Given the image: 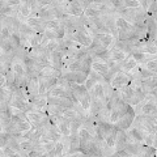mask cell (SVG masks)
<instances>
[{
	"label": "cell",
	"instance_id": "obj_1",
	"mask_svg": "<svg viewBox=\"0 0 157 157\" xmlns=\"http://www.w3.org/2000/svg\"><path fill=\"white\" fill-rule=\"evenodd\" d=\"M135 117H136L135 111H134V109H132V106H130L128 111H127L123 117H121L119 119H118V122L114 124V127H115V128H118V130H124V131L128 130L130 127L132 126V123H134Z\"/></svg>",
	"mask_w": 157,
	"mask_h": 157
},
{
	"label": "cell",
	"instance_id": "obj_2",
	"mask_svg": "<svg viewBox=\"0 0 157 157\" xmlns=\"http://www.w3.org/2000/svg\"><path fill=\"white\" fill-rule=\"evenodd\" d=\"M130 81H131V78L128 77V75L124 72H122L119 71L118 73H115V76L111 78V81H110V85L114 88V89H121L122 86H124L127 84H130Z\"/></svg>",
	"mask_w": 157,
	"mask_h": 157
},
{
	"label": "cell",
	"instance_id": "obj_3",
	"mask_svg": "<svg viewBox=\"0 0 157 157\" xmlns=\"http://www.w3.org/2000/svg\"><path fill=\"white\" fill-rule=\"evenodd\" d=\"M12 70L14 72V75H16V81H20L22 80V78L28 77L26 75V66L25 63H24L22 60H20V59H13L12 62Z\"/></svg>",
	"mask_w": 157,
	"mask_h": 157
},
{
	"label": "cell",
	"instance_id": "obj_4",
	"mask_svg": "<svg viewBox=\"0 0 157 157\" xmlns=\"http://www.w3.org/2000/svg\"><path fill=\"white\" fill-rule=\"evenodd\" d=\"M126 132H127V136H128V141H135V143H140V144H143L144 136L147 135V132L141 131L139 127H136L134 124L128 130H126Z\"/></svg>",
	"mask_w": 157,
	"mask_h": 157
},
{
	"label": "cell",
	"instance_id": "obj_5",
	"mask_svg": "<svg viewBox=\"0 0 157 157\" xmlns=\"http://www.w3.org/2000/svg\"><path fill=\"white\" fill-rule=\"evenodd\" d=\"M140 114L152 115V117L157 115V101L156 100H151V101L143 100V105H141V109H140Z\"/></svg>",
	"mask_w": 157,
	"mask_h": 157
},
{
	"label": "cell",
	"instance_id": "obj_6",
	"mask_svg": "<svg viewBox=\"0 0 157 157\" xmlns=\"http://www.w3.org/2000/svg\"><path fill=\"white\" fill-rule=\"evenodd\" d=\"M128 143V136L124 130H118L117 128V137H115V151L123 149L124 145Z\"/></svg>",
	"mask_w": 157,
	"mask_h": 157
},
{
	"label": "cell",
	"instance_id": "obj_7",
	"mask_svg": "<svg viewBox=\"0 0 157 157\" xmlns=\"http://www.w3.org/2000/svg\"><path fill=\"white\" fill-rule=\"evenodd\" d=\"M96 38L100 41V43L102 46H104L105 48H107V50H110V48L114 47L115 41H117L111 34H97Z\"/></svg>",
	"mask_w": 157,
	"mask_h": 157
},
{
	"label": "cell",
	"instance_id": "obj_8",
	"mask_svg": "<svg viewBox=\"0 0 157 157\" xmlns=\"http://www.w3.org/2000/svg\"><path fill=\"white\" fill-rule=\"evenodd\" d=\"M47 115H48L47 113H43V111H39V110H37V111H28L26 113V118L30 121L32 124H36V126L41 123V122L45 119Z\"/></svg>",
	"mask_w": 157,
	"mask_h": 157
},
{
	"label": "cell",
	"instance_id": "obj_9",
	"mask_svg": "<svg viewBox=\"0 0 157 157\" xmlns=\"http://www.w3.org/2000/svg\"><path fill=\"white\" fill-rule=\"evenodd\" d=\"M136 66H137L136 60L131 55H128L127 58H124L123 60H122V63H121V71L124 72V73H128V72H131L132 70H134Z\"/></svg>",
	"mask_w": 157,
	"mask_h": 157
},
{
	"label": "cell",
	"instance_id": "obj_10",
	"mask_svg": "<svg viewBox=\"0 0 157 157\" xmlns=\"http://www.w3.org/2000/svg\"><path fill=\"white\" fill-rule=\"evenodd\" d=\"M90 68L93 71H96L97 73H100L102 77H105L110 71V68H109V66H107L106 62H92Z\"/></svg>",
	"mask_w": 157,
	"mask_h": 157
},
{
	"label": "cell",
	"instance_id": "obj_11",
	"mask_svg": "<svg viewBox=\"0 0 157 157\" xmlns=\"http://www.w3.org/2000/svg\"><path fill=\"white\" fill-rule=\"evenodd\" d=\"M62 76V70L52 67V66H47L39 72V77H60Z\"/></svg>",
	"mask_w": 157,
	"mask_h": 157
},
{
	"label": "cell",
	"instance_id": "obj_12",
	"mask_svg": "<svg viewBox=\"0 0 157 157\" xmlns=\"http://www.w3.org/2000/svg\"><path fill=\"white\" fill-rule=\"evenodd\" d=\"M70 122H71V121H68V119H66V118L60 117V119H59L58 124H55V126L58 127L59 132H60L63 136H70V134H71V130H70Z\"/></svg>",
	"mask_w": 157,
	"mask_h": 157
},
{
	"label": "cell",
	"instance_id": "obj_13",
	"mask_svg": "<svg viewBox=\"0 0 157 157\" xmlns=\"http://www.w3.org/2000/svg\"><path fill=\"white\" fill-rule=\"evenodd\" d=\"M89 94L92 98H98V100H102L105 102V100H104V84L96 82L94 86L89 90Z\"/></svg>",
	"mask_w": 157,
	"mask_h": 157
},
{
	"label": "cell",
	"instance_id": "obj_14",
	"mask_svg": "<svg viewBox=\"0 0 157 157\" xmlns=\"http://www.w3.org/2000/svg\"><path fill=\"white\" fill-rule=\"evenodd\" d=\"M34 106H36V109L39 110V111H43V113H47V96H38L36 97V100L33 101Z\"/></svg>",
	"mask_w": 157,
	"mask_h": 157
},
{
	"label": "cell",
	"instance_id": "obj_15",
	"mask_svg": "<svg viewBox=\"0 0 157 157\" xmlns=\"http://www.w3.org/2000/svg\"><path fill=\"white\" fill-rule=\"evenodd\" d=\"M115 137H117V128L115 127H113V130L105 136V139H104L106 145L109 147V148L114 149V151H115Z\"/></svg>",
	"mask_w": 157,
	"mask_h": 157
},
{
	"label": "cell",
	"instance_id": "obj_16",
	"mask_svg": "<svg viewBox=\"0 0 157 157\" xmlns=\"http://www.w3.org/2000/svg\"><path fill=\"white\" fill-rule=\"evenodd\" d=\"M110 58H109V60H114L117 63H121L122 60H123L124 58H127L128 55H126L124 52H122L119 50H115V48H110Z\"/></svg>",
	"mask_w": 157,
	"mask_h": 157
},
{
	"label": "cell",
	"instance_id": "obj_17",
	"mask_svg": "<svg viewBox=\"0 0 157 157\" xmlns=\"http://www.w3.org/2000/svg\"><path fill=\"white\" fill-rule=\"evenodd\" d=\"M64 107L59 106V105H54V104H48L47 105V114L48 115H55V117H62Z\"/></svg>",
	"mask_w": 157,
	"mask_h": 157
},
{
	"label": "cell",
	"instance_id": "obj_18",
	"mask_svg": "<svg viewBox=\"0 0 157 157\" xmlns=\"http://www.w3.org/2000/svg\"><path fill=\"white\" fill-rule=\"evenodd\" d=\"M63 118H66V119L68 121H77V119H82V118L80 117V114L75 110V109H64V111H63L62 114Z\"/></svg>",
	"mask_w": 157,
	"mask_h": 157
},
{
	"label": "cell",
	"instance_id": "obj_19",
	"mask_svg": "<svg viewBox=\"0 0 157 157\" xmlns=\"http://www.w3.org/2000/svg\"><path fill=\"white\" fill-rule=\"evenodd\" d=\"M84 16L86 18H90V20H98V18L102 17V13L98 11V9L89 7V8H86L85 11H84Z\"/></svg>",
	"mask_w": 157,
	"mask_h": 157
},
{
	"label": "cell",
	"instance_id": "obj_20",
	"mask_svg": "<svg viewBox=\"0 0 157 157\" xmlns=\"http://www.w3.org/2000/svg\"><path fill=\"white\" fill-rule=\"evenodd\" d=\"M18 33L22 34V36H26V37H29V38L37 34V32L34 30L32 26H29L28 24H21V25H20V29H18Z\"/></svg>",
	"mask_w": 157,
	"mask_h": 157
},
{
	"label": "cell",
	"instance_id": "obj_21",
	"mask_svg": "<svg viewBox=\"0 0 157 157\" xmlns=\"http://www.w3.org/2000/svg\"><path fill=\"white\" fill-rule=\"evenodd\" d=\"M32 127H33V124L30 123V121H29V119H26V121H21L20 123H16V128H17L20 132H22L24 135H25L28 131H30V130H32Z\"/></svg>",
	"mask_w": 157,
	"mask_h": 157
},
{
	"label": "cell",
	"instance_id": "obj_22",
	"mask_svg": "<svg viewBox=\"0 0 157 157\" xmlns=\"http://www.w3.org/2000/svg\"><path fill=\"white\" fill-rule=\"evenodd\" d=\"M56 50H59V39H50L48 43L46 45V47H45L46 54L48 55V54H51V52L56 51Z\"/></svg>",
	"mask_w": 157,
	"mask_h": 157
},
{
	"label": "cell",
	"instance_id": "obj_23",
	"mask_svg": "<svg viewBox=\"0 0 157 157\" xmlns=\"http://www.w3.org/2000/svg\"><path fill=\"white\" fill-rule=\"evenodd\" d=\"M43 39V34H36V36H33L29 38V48H34V47H38L41 45Z\"/></svg>",
	"mask_w": 157,
	"mask_h": 157
},
{
	"label": "cell",
	"instance_id": "obj_24",
	"mask_svg": "<svg viewBox=\"0 0 157 157\" xmlns=\"http://www.w3.org/2000/svg\"><path fill=\"white\" fill-rule=\"evenodd\" d=\"M46 30H52V32H58V29L60 28V20H50V21H46Z\"/></svg>",
	"mask_w": 157,
	"mask_h": 157
},
{
	"label": "cell",
	"instance_id": "obj_25",
	"mask_svg": "<svg viewBox=\"0 0 157 157\" xmlns=\"http://www.w3.org/2000/svg\"><path fill=\"white\" fill-rule=\"evenodd\" d=\"M82 122H84V119H77V121H71V122H70L71 134H78V130L81 128ZM71 134H70V135H71Z\"/></svg>",
	"mask_w": 157,
	"mask_h": 157
},
{
	"label": "cell",
	"instance_id": "obj_26",
	"mask_svg": "<svg viewBox=\"0 0 157 157\" xmlns=\"http://www.w3.org/2000/svg\"><path fill=\"white\" fill-rule=\"evenodd\" d=\"M143 144H144V145H151V147H155V148H156V144H157L156 134H147V135L144 136Z\"/></svg>",
	"mask_w": 157,
	"mask_h": 157
},
{
	"label": "cell",
	"instance_id": "obj_27",
	"mask_svg": "<svg viewBox=\"0 0 157 157\" xmlns=\"http://www.w3.org/2000/svg\"><path fill=\"white\" fill-rule=\"evenodd\" d=\"M155 155H156V148L155 147L143 144V148H141V156L143 157H151V156H155Z\"/></svg>",
	"mask_w": 157,
	"mask_h": 157
},
{
	"label": "cell",
	"instance_id": "obj_28",
	"mask_svg": "<svg viewBox=\"0 0 157 157\" xmlns=\"http://www.w3.org/2000/svg\"><path fill=\"white\" fill-rule=\"evenodd\" d=\"M0 47H2L3 52H12L14 50L11 39H8V41H2V39H0Z\"/></svg>",
	"mask_w": 157,
	"mask_h": 157
},
{
	"label": "cell",
	"instance_id": "obj_29",
	"mask_svg": "<svg viewBox=\"0 0 157 157\" xmlns=\"http://www.w3.org/2000/svg\"><path fill=\"white\" fill-rule=\"evenodd\" d=\"M88 77H90V78H93L96 82H101V84H105V78L102 77L100 73H97L96 71H93L92 68H90V71H89V73H88Z\"/></svg>",
	"mask_w": 157,
	"mask_h": 157
},
{
	"label": "cell",
	"instance_id": "obj_30",
	"mask_svg": "<svg viewBox=\"0 0 157 157\" xmlns=\"http://www.w3.org/2000/svg\"><path fill=\"white\" fill-rule=\"evenodd\" d=\"M144 68H147L148 71L151 72H156V68H157V59H151V60H147L144 64H141Z\"/></svg>",
	"mask_w": 157,
	"mask_h": 157
},
{
	"label": "cell",
	"instance_id": "obj_31",
	"mask_svg": "<svg viewBox=\"0 0 157 157\" xmlns=\"http://www.w3.org/2000/svg\"><path fill=\"white\" fill-rule=\"evenodd\" d=\"M118 119H119V109H111L110 111V117H109V123L110 124H115Z\"/></svg>",
	"mask_w": 157,
	"mask_h": 157
},
{
	"label": "cell",
	"instance_id": "obj_32",
	"mask_svg": "<svg viewBox=\"0 0 157 157\" xmlns=\"http://www.w3.org/2000/svg\"><path fill=\"white\" fill-rule=\"evenodd\" d=\"M123 7L127 9H135L140 7V2L137 0H123Z\"/></svg>",
	"mask_w": 157,
	"mask_h": 157
},
{
	"label": "cell",
	"instance_id": "obj_33",
	"mask_svg": "<svg viewBox=\"0 0 157 157\" xmlns=\"http://www.w3.org/2000/svg\"><path fill=\"white\" fill-rule=\"evenodd\" d=\"M2 156H12V157H16L20 156L18 152H16L13 148H11L9 145H6L4 148H2Z\"/></svg>",
	"mask_w": 157,
	"mask_h": 157
},
{
	"label": "cell",
	"instance_id": "obj_34",
	"mask_svg": "<svg viewBox=\"0 0 157 157\" xmlns=\"http://www.w3.org/2000/svg\"><path fill=\"white\" fill-rule=\"evenodd\" d=\"M11 36H12L11 30H9L7 26L2 25V30H0V37H2V41H8V39H11Z\"/></svg>",
	"mask_w": 157,
	"mask_h": 157
},
{
	"label": "cell",
	"instance_id": "obj_35",
	"mask_svg": "<svg viewBox=\"0 0 157 157\" xmlns=\"http://www.w3.org/2000/svg\"><path fill=\"white\" fill-rule=\"evenodd\" d=\"M39 96H47V86L45 77H39Z\"/></svg>",
	"mask_w": 157,
	"mask_h": 157
},
{
	"label": "cell",
	"instance_id": "obj_36",
	"mask_svg": "<svg viewBox=\"0 0 157 157\" xmlns=\"http://www.w3.org/2000/svg\"><path fill=\"white\" fill-rule=\"evenodd\" d=\"M55 145H56V141H54V140H48L47 143L43 144V147H45V151H46V153L47 152H51L52 149H55ZM45 153V155H46Z\"/></svg>",
	"mask_w": 157,
	"mask_h": 157
},
{
	"label": "cell",
	"instance_id": "obj_37",
	"mask_svg": "<svg viewBox=\"0 0 157 157\" xmlns=\"http://www.w3.org/2000/svg\"><path fill=\"white\" fill-rule=\"evenodd\" d=\"M43 36L47 37L48 41H50V39H58V34H56V32H52V30H45Z\"/></svg>",
	"mask_w": 157,
	"mask_h": 157
},
{
	"label": "cell",
	"instance_id": "obj_38",
	"mask_svg": "<svg viewBox=\"0 0 157 157\" xmlns=\"http://www.w3.org/2000/svg\"><path fill=\"white\" fill-rule=\"evenodd\" d=\"M94 84H96V81H94V80H93V78H90V77H88L84 85H85V88H86V89H88V90H90V89H92V88H93V86H94Z\"/></svg>",
	"mask_w": 157,
	"mask_h": 157
}]
</instances>
